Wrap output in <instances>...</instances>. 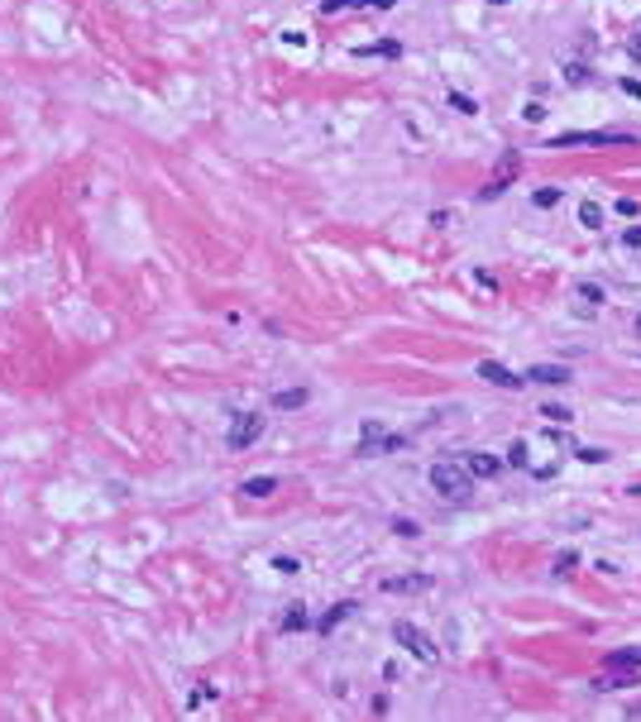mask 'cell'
Wrapping results in <instances>:
<instances>
[{
	"label": "cell",
	"mask_w": 641,
	"mask_h": 722,
	"mask_svg": "<svg viewBox=\"0 0 641 722\" xmlns=\"http://www.w3.org/2000/svg\"><path fill=\"white\" fill-rule=\"evenodd\" d=\"M393 641H398L402 651H412L417 660H436V655H440V651H436V641H431L417 622H398V627H393Z\"/></svg>",
	"instance_id": "cell-3"
},
{
	"label": "cell",
	"mask_w": 641,
	"mask_h": 722,
	"mask_svg": "<svg viewBox=\"0 0 641 722\" xmlns=\"http://www.w3.org/2000/svg\"><path fill=\"white\" fill-rule=\"evenodd\" d=\"M532 201H536V206H555V201H560V187H536Z\"/></svg>",
	"instance_id": "cell-17"
},
{
	"label": "cell",
	"mask_w": 641,
	"mask_h": 722,
	"mask_svg": "<svg viewBox=\"0 0 641 722\" xmlns=\"http://www.w3.org/2000/svg\"><path fill=\"white\" fill-rule=\"evenodd\" d=\"M637 335H641V316H637Z\"/></svg>",
	"instance_id": "cell-31"
},
{
	"label": "cell",
	"mask_w": 641,
	"mask_h": 722,
	"mask_svg": "<svg viewBox=\"0 0 641 722\" xmlns=\"http://www.w3.org/2000/svg\"><path fill=\"white\" fill-rule=\"evenodd\" d=\"M431 589L426 574H398V579H383V593H421Z\"/></svg>",
	"instance_id": "cell-8"
},
{
	"label": "cell",
	"mask_w": 641,
	"mask_h": 722,
	"mask_svg": "<svg viewBox=\"0 0 641 722\" xmlns=\"http://www.w3.org/2000/svg\"><path fill=\"white\" fill-rule=\"evenodd\" d=\"M574 564H579V555H574V550H560V555H555V574L565 579V574H569Z\"/></svg>",
	"instance_id": "cell-19"
},
{
	"label": "cell",
	"mask_w": 641,
	"mask_h": 722,
	"mask_svg": "<svg viewBox=\"0 0 641 722\" xmlns=\"http://www.w3.org/2000/svg\"><path fill=\"white\" fill-rule=\"evenodd\" d=\"M579 459H584V464H603L608 455H603V450H579Z\"/></svg>",
	"instance_id": "cell-28"
},
{
	"label": "cell",
	"mask_w": 641,
	"mask_h": 722,
	"mask_svg": "<svg viewBox=\"0 0 641 722\" xmlns=\"http://www.w3.org/2000/svg\"><path fill=\"white\" fill-rule=\"evenodd\" d=\"M211 694H215L211 684H196V689H191V708H196V703H201V698H211Z\"/></svg>",
	"instance_id": "cell-26"
},
{
	"label": "cell",
	"mask_w": 641,
	"mask_h": 722,
	"mask_svg": "<svg viewBox=\"0 0 641 722\" xmlns=\"http://www.w3.org/2000/svg\"><path fill=\"white\" fill-rule=\"evenodd\" d=\"M393 531H398V536H407V540H412V536H421V526H417V522H407V517H402V522H393Z\"/></svg>",
	"instance_id": "cell-22"
},
{
	"label": "cell",
	"mask_w": 641,
	"mask_h": 722,
	"mask_svg": "<svg viewBox=\"0 0 641 722\" xmlns=\"http://www.w3.org/2000/svg\"><path fill=\"white\" fill-rule=\"evenodd\" d=\"M402 445H407V440H402V435H393L383 421H364V430H359V459L388 455V450H402Z\"/></svg>",
	"instance_id": "cell-2"
},
{
	"label": "cell",
	"mask_w": 641,
	"mask_h": 722,
	"mask_svg": "<svg viewBox=\"0 0 641 722\" xmlns=\"http://www.w3.org/2000/svg\"><path fill=\"white\" fill-rule=\"evenodd\" d=\"M579 220H584L588 230H598V225H603V206H593V201H584V206H579Z\"/></svg>",
	"instance_id": "cell-15"
},
{
	"label": "cell",
	"mask_w": 641,
	"mask_h": 722,
	"mask_svg": "<svg viewBox=\"0 0 641 722\" xmlns=\"http://www.w3.org/2000/svg\"><path fill=\"white\" fill-rule=\"evenodd\" d=\"M617 215H622V220H632V215H637V201H632V196H622V201H617Z\"/></svg>",
	"instance_id": "cell-24"
},
{
	"label": "cell",
	"mask_w": 641,
	"mask_h": 722,
	"mask_svg": "<svg viewBox=\"0 0 641 722\" xmlns=\"http://www.w3.org/2000/svg\"><path fill=\"white\" fill-rule=\"evenodd\" d=\"M551 144H555V149H574V144H593V149H603V144H637V139L622 134V130H579V134H555Z\"/></svg>",
	"instance_id": "cell-4"
},
{
	"label": "cell",
	"mask_w": 641,
	"mask_h": 722,
	"mask_svg": "<svg viewBox=\"0 0 641 722\" xmlns=\"http://www.w3.org/2000/svg\"><path fill=\"white\" fill-rule=\"evenodd\" d=\"M273 569H278V574H297V560L292 555H273Z\"/></svg>",
	"instance_id": "cell-23"
},
{
	"label": "cell",
	"mask_w": 641,
	"mask_h": 722,
	"mask_svg": "<svg viewBox=\"0 0 641 722\" xmlns=\"http://www.w3.org/2000/svg\"><path fill=\"white\" fill-rule=\"evenodd\" d=\"M488 5H508V0H488Z\"/></svg>",
	"instance_id": "cell-30"
},
{
	"label": "cell",
	"mask_w": 641,
	"mask_h": 722,
	"mask_svg": "<svg viewBox=\"0 0 641 722\" xmlns=\"http://www.w3.org/2000/svg\"><path fill=\"white\" fill-rule=\"evenodd\" d=\"M474 374H479L483 383H493V388H527V383L512 374L508 364H498V359H479V369H474Z\"/></svg>",
	"instance_id": "cell-7"
},
{
	"label": "cell",
	"mask_w": 641,
	"mask_h": 722,
	"mask_svg": "<svg viewBox=\"0 0 641 722\" xmlns=\"http://www.w3.org/2000/svg\"><path fill=\"white\" fill-rule=\"evenodd\" d=\"M627 53H632V57H637V62H641V34H637V39H632V43H627Z\"/></svg>",
	"instance_id": "cell-29"
},
{
	"label": "cell",
	"mask_w": 641,
	"mask_h": 722,
	"mask_svg": "<svg viewBox=\"0 0 641 722\" xmlns=\"http://www.w3.org/2000/svg\"><path fill=\"white\" fill-rule=\"evenodd\" d=\"M311 402V388H288V393H273V407L278 411H297V407H306Z\"/></svg>",
	"instance_id": "cell-11"
},
{
	"label": "cell",
	"mask_w": 641,
	"mask_h": 722,
	"mask_svg": "<svg viewBox=\"0 0 641 722\" xmlns=\"http://www.w3.org/2000/svg\"><path fill=\"white\" fill-rule=\"evenodd\" d=\"M527 378H532V383H551V388H555V383H569V369H565V364H536Z\"/></svg>",
	"instance_id": "cell-12"
},
{
	"label": "cell",
	"mask_w": 641,
	"mask_h": 722,
	"mask_svg": "<svg viewBox=\"0 0 641 722\" xmlns=\"http://www.w3.org/2000/svg\"><path fill=\"white\" fill-rule=\"evenodd\" d=\"M450 106L459 110V115H479V101H469V96H459V91H450Z\"/></svg>",
	"instance_id": "cell-18"
},
{
	"label": "cell",
	"mask_w": 641,
	"mask_h": 722,
	"mask_svg": "<svg viewBox=\"0 0 641 722\" xmlns=\"http://www.w3.org/2000/svg\"><path fill=\"white\" fill-rule=\"evenodd\" d=\"M565 81H569V86H584V81H588V67L569 62V67H565Z\"/></svg>",
	"instance_id": "cell-20"
},
{
	"label": "cell",
	"mask_w": 641,
	"mask_h": 722,
	"mask_svg": "<svg viewBox=\"0 0 641 722\" xmlns=\"http://www.w3.org/2000/svg\"><path fill=\"white\" fill-rule=\"evenodd\" d=\"M459 464H464L469 479H498L503 474V459L488 455V450H469V455H459Z\"/></svg>",
	"instance_id": "cell-5"
},
{
	"label": "cell",
	"mask_w": 641,
	"mask_h": 722,
	"mask_svg": "<svg viewBox=\"0 0 641 722\" xmlns=\"http://www.w3.org/2000/svg\"><path fill=\"white\" fill-rule=\"evenodd\" d=\"M259 435H264V416H259V411H249V416H240V421L230 426V450H249Z\"/></svg>",
	"instance_id": "cell-6"
},
{
	"label": "cell",
	"mask_w": 641,
	"mask_h": 722,
	"mask_svg": "<svg viewBox=\"0 0 641 722\" xmlns=\"http://www.w3.org/2000/svg\"><path fill=\"white\" fill-rule=\"evenodd\" d=\"M278 627H283V632H306V627H311V617H306V608H302V603H292V608L283 613V622H278Z\"/></svg>",
	"instance_id": "cell-13"
},
{
	"label": "cell",
	"mask_w": 641,
	"mask_h": 722,
	"mask_svg": "<svg viewBox=\"0 0 641 722\" xmlns=\"http://www.w3.org/2000/svg\"><path fill=\"white\" fill-rule=\"evenodd\" d=\"M546 421H560V426H565V421H569V411H565V407H551V402H546Z\"/></svg>",
	"instance_id": "cell-25"
},
{
	"label": "cell",
	"mask_w": 641,
	"mask_h": 722,
	"mask_svg": "<svg viewBox=\"0 0 641 722\" xmlns=\"http://www.w3.org/2000/svg\"><path fill=\"white\" fill-rule=\"evenodd\" d=\"M503 464L522 469V464H527V440H512V450H508V459H503Z\"/></svg>",
	"instance_id": "cell-16"
},
{
	"label": "cell",
	"mask_w": 641,
	"mask_h": 722,
	"mask_svg": "<svg viewBox=\"0 0 641 722\" xmlns=\"http://www.w3.org/2000/svg\"><path fill=\"white\" fill-rule=\"evenodd\" d=\"M273 493H278V479H273V474H259V479L240 483V498H273Z\"/></svg>",
	"instance_id": "cell-9"
},
{
	"label": "cell",
	"mask_w": 641,
	"mask_h": 722,
	"mask_svg": "<svg viewBox=\"0 0 641 722\" xmlns=\"http://www.w3.org/2000/svg\"><path fill=\"white\" fill-rule=\"evenodd\" d=\"M622 240L632 244V249H641V225H632V230H622Z\"/></svg>",
	"instance_id": "cell-27"
},
{
	"label": "cell",
	"mask_w": 641,
	"mask_h": 722,
	"mask_svg": "<svg viewBox=\"0 0 641 722\" xmlns=\"http://www.w3.org/2000/svg\"><path fill=\"white\" fill-rule=\"evenodd\" d=\"M431 488L450 503H469L474 498V479L464 474V464H431Z\"/></svg>",
	"instance_id": "cell-1"
},
{
	"label": "cell",
	"mask_w": 641,
	"mask_h": 722,
	"mask_svg": "<svg viewBox=\"0 0 641 722\" xmlns=\"http://www.w3.org/2000/svg\"><path fill=\"white\" fill-rule=\"evenodd\" d=\"M354 613H359L354 603H335V608H330V613H325V617H316V632H320V636H325V632H335V627H340L345 617H354Z\"/></svg>",
	"instance_id": "cell-10"
},
{
	"label": "cell",
	"mask_w": 641,
	"mask_h": 722,
	"mask_svg": "<svg viewBox=\"0 0 641 722\" xmlns=\"http://www.w3.org/2000/svg\"><path fill=\"white\" fill-rule=\"evenodd\" d=\"M359 57H398L402 53V43L398 39H388V43H374V48H354Z\"/></svg>",
	"instance_id": "cell-14"
},
{
	"label": "cell",
	"mask_w": 641,
	"mask_h": 722,
	"mask_svg": "<svg viewBox=\"0 0 641 722\" xmlns=\"http://www.w3.org/2000/svg\"><path fill=\"white\" fill-rule=\"evenodd\" d=\"M579 301L598 306V301H603V287H593V282H579Z\"/></svg>",
	"instance_id": "cell-21"
}]
</instances>
